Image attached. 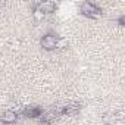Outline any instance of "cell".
<instances>
[{
	"mask_svg": "<svg viewBox=\"0 0 125 125\" xmlns=\"http://www.w3.org/2000/svg\"><path fill=\"white\" fill-rule=\"evenodd\" d=\"M80 10H81V13H83L84 16H88V18H91V19L100 18L102 13H103L102 9H100L96 3H93V2H83Z\"/></svg>",
	"mask_w": 125,
	"mask_h": 125,
	"instance_id": "6da1fadb",
	"label": "cell"
},
{
	"mask_svg": "<svg viewBox=\"0 0 125 125\" xmlns=\"http://www.w3.org/2000/svg\"><path fill=\"white\" fill-rule=\"evenodd\" d=\"M56 41H57V37L54 34H44L40 40V44L44 50H54L56 49Z\"/></svg>",
	"mask_w": 125,
	"mask_h": 125,
	"instance_id": "7a4b0ae2",
	"label": "cell"
},
{
	"mask_svg": "<svg viewBox=\"0 0 125 125\" xmlns=\"http://www.w3.org/2000/svg\"><path fill=\"white\" fill-rule=\"evenodd\" d=\"M35 8L40 12H43L44 15H47V13H53L56 10L57 5L54 2H49V0H47V2H38V3H35Z\"/></svg>",
	"mask_w": 125,
	"mask_h": 125,
	"instance_id": "3957f363",
	"label": "cell"
},
{
	"mask_svg": "<svg viewBox=\"0 0 125 125\" xmlns=\"http://www.w3.org/2000/svg\"><path fill=\"white\" fill-rule=\"evenodd\" d=\"M0 121L6 125H10V124H15L18 121V113L15 110H10V109H6L2 115H0Z\"/></svg>",
	"mask_w": 125,
	"mask_h": 125,
	"instance_id": "277c9868",
	"label": "cell"
},
{
	"mask_svg": "<svg viewBox=\"0 0 125 125\" xmlns=\"http://www.w3.org/2000/svg\"><path fill=\"white\" fill-rule=\"evenodd\" d=\"M22 113H24L27 118H40L43 112H41V109H40L38 106H27Z\"/></svg>",
	"mask_w": 125,
	"mask_h": 125,
	"instance_id": "5b68a950",
	"label": "cell"
},
{
	"mask_svg": "<svg viewBox=\"0 0 125 125\" xmlns=\"http://www.w3.org/2000/svg\"><path fill=\"white\" fill-rule=\"evenodd\" d=\"M121 116H122V113H107V115H104V116L102 118V121H103L104 124L110 125V124H115L118 119H122Z\"/></svg>",
	"mask_w": 125,
	"mask_h": 125,
	"instance_id": "8992f818",
	"label": "cell"
},
{
	"mask_svg": "<svg viewBox=\"0 0 125 125\" xmlns=\"http://www.w3.org/2000/svg\"><path fill=\"white\" fill-rule=\"evenodd\" d=\"M32 18H34V21H37V22H41V21L46 18V15H44L43 12H40L37 8H34V10H32Z\"/></svg>",
	"mask_w": 125,
	"mask_h": 125,
	"instance_id": "52a82bcc",
	"label": "cell"
},
{
	"mask_svg": "<svg viewBox=\"0 0 125 125\" xmlns=\"http://www.w3.org/2000/svg\"><path fill=\"white\" fill-rule=\"evenodd\" d=\"M68 46V38H65V37H60V38H57V41H56V49H65Z\"/></svg>",
	"mask_w": 125,
	"mask_h": 125,
	"instance_id": "ba28073f",
	"label": "cell"
},
{
	"mask_svg": "<svg viewBox=\"0 0 125 125\" xmlns=\"http://www.w3.org/2000/svg\"><path fill=\"white\" fill-rule=\"evenodd\" d=\"M116 21H118V24H119V25H124V22H125V18H124V15H121V16H119Z\"/></svg>",
	"mask_w": 125,
	"mask_h": 125,
	"instance_id": "9c48e42d",
	"label": "cell"
},
{
	"mask_svg": "<svg viewBox=\"0 0 125 125\" xmlns=\"http://www.w3.org/2000/svg\"><path fill=\"white\" fill-rule=\"evenodd\" d=\"M5 5H6L5 2H0V8H2V6H5Z\"/></svg>",
	"mask_w": 125,
	"mask_h": 125,
	"instance_id": "30bf717a",
	"label": "cell"
}]
</instances>
